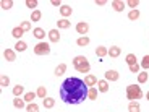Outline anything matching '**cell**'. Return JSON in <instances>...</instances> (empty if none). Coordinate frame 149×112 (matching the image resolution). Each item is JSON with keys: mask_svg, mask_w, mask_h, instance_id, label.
<instances>
[{"mask_svg": "<svg viewBox=\"0 0 149 112\" xmlns=\"http://www.w3.org/2000/svg\"><path fill=\"white\" fill-rule=\"evenodd\" d=\"M88 86L84 80L79 78H67L60 86V97L67 104H79V102L88 97Z\"/></svg>", "mask_w": 149, "mask_h": 112, "instance_id": "obj_1", "label": "cell"}, {"mask_svg": "<svg viewBox=\"0 0 149 112\" xmlns=\"http://www.w3.org/2000/svg\"><path fill=\"white\" fill-rule=\"evenodd\" d=\"M143 97V90L138 85H130L127 86V99L134 101V99H141Z\"/></svg>", "mask_w": 149, "mask_h": 112, "instance_id": "obj_2", "label": "cell"}, {"mask_svg": "<svg viewBox=\"0 0 149 112\" xmlns=\"http://www.w3.org/2000/svg\"><path fill=\"white\" fill-rule=\"evenodd\" d=\"M34 54L36 55H47V54H50V46L47 42H39L34 46Z\"/></svg>", "mask_w": 149, "mask_h": 112, "instance_id": "obj_3", "label": "cell"}, {"mask_svg": "<svg viewBox=\"0 0 149 112\" xmlns=\"http://www.w3.org/2000/svg\"><path fill=\"white\" fill-rule=\"evenodd\" d=\"M88 31H89V24L86 21H79L78 24H76V33L78 34H83V36H84Z\"/></svg>", "mask_w": 149, "mask_h": 112, "instance_id": "obj_4", "label": "cell"}, {"mask_svg": "<svg viewBox=\"0 0 149 112\" xmlns=\"http://www.w3.org/2000/svg\"><path fill=\"white\" fill-rule=\"evenodd\" d=\"M84 64H88V59H86L84 55H76V57L73 59V67H74V68L83 67Z\"/></svg>", "mask_w": 149, "mask_h": 112, "instance_id": "obj_5", "label": "cell"}, {"mask_svg": "<svg viewBox=\"0 0 149 112\" xmlns=\"http://www.w3.org/2000/svg\"><path fill=\"white\" fill-rule=\"evenodd\" d=\"M118 78H120V75H118L117 70L105 71V80H107V81H118Z\"/></svg>", "mask_w": 149, "mask_h": 112, "instance_id": "obj_6", "label": "cell"}, {"mask_svg": "<svg viewBox=\"0 0 149 112\" xmlns=\"http://www.w3.org/2000/svg\"><path fill=\"white\" fill-rule=\"evenodd\" d=\"M96 86H97V91H99V93H107L109 91V81L107 80H99Z\"/></svg>", "mask_w": 149, "mask_h": 112, "instance_id": "obj_7", "label": "cell"}, {"mask_svg": "<svg viewBox=\"0 0 149 112\" xmlns=\"http://www.w3.org/2000/svg\"><path fill=\"white\" fill-rule=\"evenodd\" d=\"M97 81H99V80H97L94 75H86V76H84V83H86V86H89V88L96 86Z\"/></svg>", "mask_w": 149, "mask_h": 112, "instance_id": "obj_8", "label": "cell"}, {"mask_svg": "<svg viewBox=\"0 0 149 112\" xmlns=\"http://www.w3.org/2000/svg\"><path fill=\"white\" fill-rule=\"evenodd\" d=\"M3 57L8 60V62H13V60H16V52L13 50V49H5Z\"/></svg>", "mask_w": 149, "mask_h": 112, "instance_id": "obj_9", "label": "cell"}, {"mask_svg": "<svg viewBox=\"0 0 149 112\" xmlns=\"http://www.w3.org/2000/svg\"><path fill=\"white\" fill-rule=\"evenodd\" d=\"M125 7H127V4L122 2V0H113V2H112V8H113L115 11H123Z\"/></svg>", "mask_w": 149, "mask_h": 112, "instance_id": "obj_10", "label": "cell"}, {"mask_svg": "<svg viewBox=\"0 0 149 112\" xmlns=\"http://www.w3.org/2000/svg\"><path fill=\"white\" fill-rule=\"evenodd\" d=\"M96 55L99 57V59H104L105 55H109V49L105 47V46H99V47L96 49Z\"/></svg>", "mask_w": 149, "mask_h": 112, "instance_id": "obj_11", "label": "cell"}, {"mask_svg": "<svg viewBox=\"0 0 149 112\" xmlns=\"http://www.w3.org/2000/svg\"><path fill=\"white\" fill-rule=\"evenodd\" d=\"M49 39H50V42H58L60 41L58 29H50V31H49Z\"/></svg>", "mask_w": 149, "mask_h": 112, "instance_id": "obj_12", "label": "cell"}, {"mask_svg": "<svg viewBox=\"0 0 149 112\" xmlns=\"http://www.w3.org/2000/svg\"><path fill=\"white\" fill-rule=\"evenodd\" d=\"M71 13H73V8L71 7H68V5H62V7H60V15L63 16V18L70 16Z\"/></svg>", "mask_w": 149, "mask_h": 112, "instance_id": "obj_13", "label": "cell"}, {"mask_svg": "<svg viewBox=\"0 0 149 112\" xmlns=\"http://www.w3.org/2000/svg\"><path fill=\"white\" fill-rule=\"evenodd\" d=\"M122 54V49L118 47V46H112L110 49H109V55L110 57H113V59H117V57Z\"/></svg>", "mask_w": 149, "mask_h": 112, "instance_id": "obj_14", "label": "cell"}, {"mask_svg": "<svg viewBox=\"0 0 149 112\" xmlns=\"http://www.w3.org/2000/svg\"><path fill=\"white\" fill-rule=\"evenodd\" d=\"M57 24H58L60 29H68V28L71 26V21H68L67 18H62V20H58V21H57Z\"/></svg>", "mask_w": 149, "mask_h": 112, "instance_id": "obj_15", "label": "cell"}, {"mask_svg": "<svg viewBox=\"0 0 149 112\" xmlns=\"http://www.w3.org/2000/svg\"><path fill=\"white\" fill-rule=\"evenodd\" d=\"M26 49H28V44L24 41H18L15 44V50H16V52H24Z\"/></svg>", "mask_w": 149, "mask_h": 112, "instance_id": "obj_16", "label": "cell"}, {"mask_svg": "<svg viewBox=\"0 0 149 112\" xmlns=\"http://www.w3.org/2000/svg\"><path fill=\"white\" fill-rule=\"evenodd\" d=\"M65 71H67V64H60V65L55 67V71H54V73H55L57 76H62Z\"/></svg>", "mask_w": 149, "mask_h": 112, "instance_id": "obj_17", "label": "cell"}, {"mask_svg": "<svg viewBox=\"0 0 149 112\" xmlns=\"http://www.w3.org/2000/svg\"><path fill=\"white\" fill-rule=\"evenodd\" d=\"M97 93H99V91H97V88H89V90H88V99H91V101H96L97 99Z\"/></svg>", "mask_w": 149, "mask_h": 112, "instance_id": "obj_18", "label": "cell"}, {"mask_svg": "<svg viewBox=\"0 0 149 112\" xmlns=\"http://www.w3.org/2000/svg\"><path fill=\"white\" fill-rule=\"evenodd\" d=\"M33 36L36 37V39H44V37H45V31L42 29V28H36V29L33 31Z\"/></svg>", "mask_w": 149, "mask_h": 112, "instance_id": "obj_19", "label": "cell"}, {"mask_svg": "<svg viewBox=\"0 0 149 112\" xmlns=\"http://www.w3.org/2000/svg\"><path fill=\"white\" fill-rule=\"evenodd\" d=\"M139 111H141V106L136 101H131L130 104H128V112H139Z\"/></svg>", "mask_w": 149, "mask_h": 112, "instance_id": "obj_20", "label": "cell"}, {"mask_svg": "<svg viewBox=\"0 0 149 112\" xmlns=\"http://www.w3.org/2000/svg\"><path fill=\"white\" fill-rule=\"evenodd\" d=\"M76 44H78L79 47H86V46L89 44V37H88V36H81V37H78V39H76Z\"/></svg>", "mask_w": 149, "mask_h": 112, "instance_id": "obj_21", "label": "cell"}, {"mask_svg": "<svg viewBox=\"0 0 149 112\" xmlns=\"http://www.w3.org/2000/svg\"><path fill=\"white\" fill-rule=\"evenodd\" d=\"M41 18H42V13H41V10H34L33 13H31V21H33V23L41 21Z\"/></svg>", "mask_w": 149, "mask_h": 112, "instance_id": "obj_22", "label": "cell"}, {"mask_svg": "<svg viewBox=\"0 0 149 112\" xmlns=\"http://www.w3.org/2000/svg\"><path fill=\"white\" fill-rule=\"evenodd\" d=\"M23 34H24V31L21 29V26H16V28H13V29H11V36L16 37V39H19Z\"/></svg>", "mask_w": 149, "mask_h": 112, "instance_id": "obj_23", "label": "cell"}, {"mask_svg": "<svg viewBox=\"0 0 149 112\" xmlns=\"http://www.w3.org/2000/svg\"><path fill=\"white\" fill-rule=\"evenodd\" d=\"M23 93H24V86H21V85H16L15 88H13V96H15V97H19Z\"/></svg>", "mask_w": 149, "mask_h": 112, "instance_id": "obj_24", "label": "cell"}, {"mask_svg": "<svg viewBox=\"0 0 149 112\" xmlns=\"http://www.w3.org/2000/svg\"><path fill=\"white\" fill-rule=\"evenodd\" d=\"M13 106H15L16 109H23L26 106V101H24V99H19V97H15V99H13Z\"/></svg>", "mask_w": 149, "mask_h": 112, "instance_id": "obj_25", "label": "cell"}, {"mask_svg": "<svg viewBox=\"0 0 149 112\" xmlns=\"http://www.w3.org/2000/svg\"><path fill=\"white\" fill-rule=\"evenodd\" d=\"M55 106V99L54 97H45L44 99V107L45 109H52Z\"/></svg>", "mask_w": 149, "mask_h": 112, "instance_id": "obj_26", "label": "cell"}, {"mask_svg": "<svg viewBox=\"0 0 149 112\" xmlns=\"http://www.w3.org/2000/svg\"><path fill=\"white\" fill-rule=\"evenodd\" d=\"M139 15H141V13H139V10L136 8V10H131L130 13H128V18H130L131 21H136V20L139 18Z\"/></svg>", "mask_w": 149, "mask_h": 112, "instance_id": "obj_27", "label": "cell"}, {"mask_svg": "<svg viewBox=\"0 0 149 112\" xmlns=\"http://www.w3.org/2000/svg\"><path fill=\"white\" fill-rule=\"evenodd\" d=\"M136 55H134V54H128L127 55V60H125V62H127L128 64V67H130V65H134V64H138V62H136Z\"/></svg>", "mask_w": 149, "mask_h": 112, "instance_id": "obj_28", "label": "cell"}, {"mask_svg": "<svg viewBox=\"0 0 149 112\" xmlns=\"http://www.w3.org/2000/svg\"><path fill=\"white\" fill-rule=\"evenodd\" d=\"M36 96H37L36 93H33V91H29V93H24V97H23V99H24L26 102H33L34 99H36Z\"/></svg>", "mask_w": 149, "mask_h": 112, "instance_id": "obj_29", "label": "cell"}, {"mask_svg": "<svg viewBox=\"0 0 149 112\" xmlns=\"http://www.w3.org/2000/svg\"><path fill=\"white\" fill-rule=\"evenodd\" d=\"M0 7L3 8V10H10L13 7V0H2L0 2Z\"/></svg>", "mask_w": 149, "mask_h": 112, "instance_id": "obj_30", "label": "cell"}, {"mask_svg": "<svg viewBox=\"0 0 149 112\" xmlns=\"http://www.w3.org/2000/svg\"><path fill=\"white\" fill-rule=\"evenodd\" d=\"M36 94L39 97H42V99H45V94H47V90H45V86H39V88H37V91H36Z\"/></svg>", "mask_w": 149, "mask_h": 112, "instance_id": "obj_31", "label": "cell"}, {"mask_svg": "<svg viewBox=\"0 0 149 112\" xmlns=\"http://www.w3.org/2000/svg\"><path fill=\"white\" fill-rule=\"evenodd\" d=\"M8 85H10V78H8L7 75H2V76H0V86H2V88H7Z\"/></svg>", "mask_w": 149, "mask_h": 112, "instance_id": "obj_32", "label": "cell"}, {"mask_svg": "<svg viewBox=\"0 0 149 112\" xmlns=\"http://www.w3.org/2000/svg\"><path fill=\"white\" fill-rule=\"evenodd\" d=\"M148 76H149V73H146V71H141V73H138V83H146L148 81Z\"/></svg>", "mask_w": 149, "mask_h": 112, "instance_id": "obj_33", "label": "cell"}, {"mask_svg": "<svg viewBox=\"0 0 149 112\" xmlns=\"http://www.w3.org/2000/svg\"><path fill=\"white\" fill-rule=\"evenodd\" d=\"M26 111L28 112H39V106H37L36 102H29V104L26 106Z\"/></svg>", "mask_w": 149, "mask_h": 112, "instance_id": "obj_34", "label": "cell"}, {"mask_svg": "<svg viewBox=\"0 0 149 112\" xmlns=\"http://www.w3.org/2000/svg\"><path fill=\"white\" fill-rule=\"evenodd\" d=\"M141 67L144 68V70H149V55H144L141 60Z\"/></svg>", "mask_w": 149, "mask_h": 112, "instance_id": "obj_35", "label": "cell"}, {"mask_svg": "<svg viewBox=\"0 0 149 112\" xmlns=\"http://www.w3.org/2000/svg\"><path fill=\"white\" fill-rule=\"evenodd\" d=\"M89 68H91V65H89V62H88V64H84L83 67L76 68V71H79V73H88V71H89Z\"/></svg>", "mask_w": 149, "mask_h": 112, "instance_id": "obj_36", "label": "cell"}, {"mask_svg": "<svg viewBox=\"0 0 149 112\" xmlns=\"http://www.w3.org/2000/svg\"><path fill=\"white\" fill-rule=\"evenodd\" d=\"M19 26H21V29L26 33V31L31 29V21H21V24H19Z\"/></svg>", "mask_w": 149, "mask_h": 112, "instance_id": "obj_37", "label": "cell"}, {"mask_svg": "<svg viewBox=\"0 0 149 112\" xmlns=\"http://www.w3.org/2000/svg\"><path fill=\"white\" fill-rule=\"evenodd\" d=\"M26 7L34 11V8L37 7V0H26Z\"/></svg>", "mask_w": 149, "mask_h": 112, "instance_id": "obj_38", "label": "cell"}, {"mask_svg": "<svg viewBox=\"0 0 149 112\" xmlns=\"http://www.w3.org/2000/svg\"><path fill=\"white\" fill-rule=\"evenodd\" d=\"M139 67H141L139 64H134V65H130V67H128V70H130L131 73H139Z\"/></svg>", "mask_w": 149, "mask_h": 112, "instance_id": "obj_39", "label": "cell"}, {"mask_svg": "<svg viewBox=\"0 0 149 112\" xmlns=\"http://www.w3.org/2000/svg\"><path fill=\"white\" fill-rule=\"evenodd\" d=\"M127 5H128L130 8H133V10H136V7L139 5V2H138V0H128Z\"/></svg>", "mask_w": 149, "mask_h": 112, "instance_id": "obj_40", "label": "cell"}, {"mask_svg": "<svg viewBox=\"0 0 149 112\" xmlns=\"http://www.w3.org/2000/svg\"><path fill=\"white\" fill-rule=\"evenodd\" d=\"M105 4H107L105 0H96V5H99V7H104Z\"/></svg>", "mask_w": 149, "mask_h": 112, "instance_id": "obj_41", "label": "cell"}, {"mask_svg": "<svg viewBox=\"0 0 149 112\" xmlns=\"http://www.w3.org/2000/svg\"><path fill=\"white\" fill-rule=\"evenodd\" d=\"M50 4H52L54 7H62V4H60V0H52Z\"/></svg>", "mask_w": 149, "mask_h": 112, "instance_id": "obj_42", "label": "cell"}, {"mask_svg": "<svg viewBox=\"0 0 149 112\" xmlns=\"http://www.w3.org/2000/svg\"><path fill=\"white\" fill-rule=\"evenodd\" d=\"M146 99H148V101H149V91H148V93H146Z\"/></svg>", "mask_w": 149, "mask_h": 112, "instance_id": "obj_43", "label": "cell"}]
</instances>
